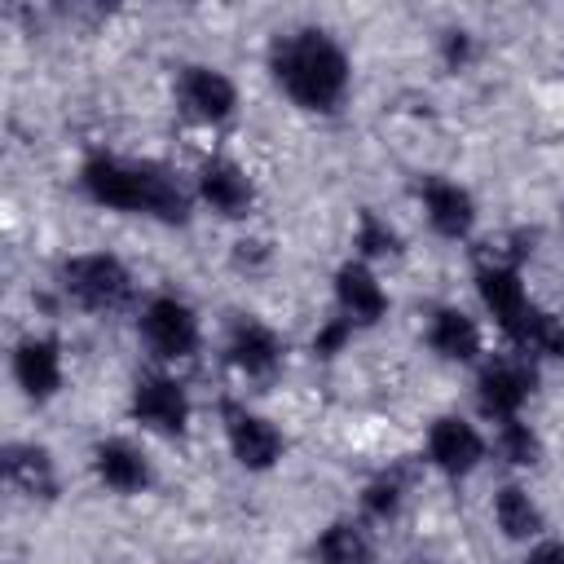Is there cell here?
<instances>
[{"label":"cell","instance_id":"cell-14","mask_svg":"<svg viewBox=\"0 0 564 564\" xmlns=\"http://www.w3.org/2000/svg\"><path fill=\"white\" fill-rule=\"evenodd\" d=\"M198 198L212 207V212H220V216H247L251 212V203H256V189H251V181H247V172L238 167V163H229V159H207L203 167H198Z\"/></svg>","mask_w":564,"mask_h":564},{"label":"cell","instance_id":"cell-7","mask_svg":"<svg viewBox=\"0 0 564 564\" xmlns=\"http://www.w3.org/2000/svg\"><path fill=\"white\" fill-rule=\"evenodd\" d=\"M220 414H225L229 449H234V458H238L247 471H264V467H273V463L282 458V432H278L269 419L242 410L238 401H225Z\"/></svg>","mask_w":564,"mask_h":564},{"label":"cell","instance_id":"cell-19","mask_svg":"<svg viewBox=\"0 0 564 564\" xmlns=\"http://www.w3.org/2000/svg\"><path fill=\"white\" fill-rule=\"evenodd\" d=\"M494 520H498V529H502L507 538H516V542H529V538L542 533V511H538V502H533L520 485H502V489H498V498H494Z\"/></svg>","mask_w":564,"mask_h":564},{"label":"cell","instance_id":"cell-16","mask_svg":"<svg viewBox=\"0 0 564 564\" xmlns=\"http://www.w3.org/2000/svg\"><path fill=\"white\" fill-rule=\"evenodd\" d=\"M93 467H97L101 485H110L115 494H141L150 485V463L128 441H101L93 449Z\"/></svg>","mask_w":564,"mask_h":564},{"label":"cell","instance_id":"cell-21","mask_svg":"<svg viewBox=\"0 0 564 564\" xmlns=\"http://www.w3.org/2000/svg\"><path fill=\"white\" fill-rule=\"evenodd\" d=\"M401 498H405V467H388L361 489V511L370 520H392L401 511Z\"/></svg>","mask_w":564,"mask_h":564},{"label":"cell","instance_id":"cell-20","mask_svg":"<svg viewBox=\"0 0 564 564\" xmlns=\"http://www.w3.org/2000/svg\"><path fill=\"white\" fill-rule=\"evenodd\" d=\"M317 560L322 564H375V546L352 520H335L317 538Z\"/></svg>","mask_w":564,"mask_h":564},{"label":"cell","instance_id":"cell-27","mask_svg":"<svg viewBox=\"0 0 564 564\" xmlns=\"http://www.w3.org/2000/svg\"><path fill=\"white\" fill-rule=\"evenodd\" d=\"M414 564H432V560H414Z\"/></svg>","mask_w":564,"mask_h":564},{"label":"cell","instance_id":"cell-3","mask_svg":"<svg viewBox=\"0 0 564 564\" xmlns=\"http://www.w3.org/2000/svg\"><path fill=\"white\" fill-rule=\"evenodd\" d=\"M476 291L485 300V308L494 313V322L502 326V335L529 357H564V322L546 308H538L529 295H524V282H520V269L516 264H502V260H485L476 269Z\"/></svg>","mask_w":564,"mask_h":564},{"label":"cell","instance_id":"cell-24","mask_svg":"<svg viewBox=\"0 0 564 564\" xmlns=\"http://www.w3.org/2000/svg\"><path fill=\"white\" fill-rule=\"evenodd\" d=\"M352 339V322L348 317H330L317 335H313V352H322V357H335L344 344Z\"/></svg>","mask_w":564,"mask_h":564},{"label":"cell","instance_id":"cell-5","mask_svg":"<svg viewBox=\"0 0 564 564\" xmlns=\"http://www.w3.org/2000/svg\"><path fill=\"white\" fill-rule=\"evenodd\" d=\"M141 339L154 357L163 361H185L198 352V317L185 300L176 295H154L145 308H141Z\"/></svg>","mask_w":564,"mask_h":564},{"label":"cell","instance_id":"cell-15","mask_svg":"<svg viewBox=\"0 0 564 564\" xmlns=\"http://www.w3.org/2000/svg\"><path fill=\"white\" fill-rule=\"evenodd\" d=\"M335 300H339V317H348L352 326H370V322H379L388 313V295H383L379 278L361 260L339 264V273H335Z\"/></svg>","mask_w":564,"mask_h":564},{"label":"cell","instance_id":"cell-25","mask_svg":"<svg viewBox=\"0 0 564 564\" xmlns=\"http://www.w3.org/2000/svg\"><path fill=\"white\" fill-rule=\"evenodd\" d=\"M524 564H564V542H560V538L538 542V546L529 551V560H524Z\"/></svg>","mask_w":564,"mask_h":564},{"label":"cell","instance_id":"cell-10","mask_svg":"<svg viewBox=\"0 0 564 564\" xmlns=\"http://www.w3.org/2000/svg\"><path fill=\"white\" fill-rule=\"evenodd\" d=\"M480 458H485V441L467 419L445 414L432 423V432H427V463L432 467H441L445 476H467Z\"/></svg>","mask_w":564,"mask_h":564},{"label":"cell","instance_id":"cell-18","mask_svg":"<svg viewBox=\"0 0 564 564\" xmlns=\"http://www.w3.org/2000/svg\"><path fill=\"white\" fill-rule=\"evenodd\" d=\"M427 344L445 361H471L480 352V326L463 308H436L427 322Z\"/></svg>","mask_w":564,"mask_h":564},{"label":"cell","instance_id":"cell-13","mask_svg":"<svg viewBox=\"0 0 564 564\" xmlns=\"http://www.w3.org/2000/svg\"><path fill=\"white\" fill-rule=\"evenodd\" d=\"M13 379L31 401H48L62 383V352L48 335H26L13 348Z\"/></svg>","mask_w":564,"mask_h":564},{"label":"cell","instance_id":"cell-2","mask_svg":"<svg viewBox=\"0 0 564 564\" xmlns=\"http://www.w3.org/2000/svg\"><path fill=\"white\" fill-rule=\"evenodd\" d=\"M79 185L93 203L115 207V212H145L167 225L189 220V194L185 185L163 167V163H128L115 154H88L79 167Z\"/></svg>","mask_w":564,"mask_h":564},{"label":"cell","instance_id":"cell-8","mask_svg":"<svg viewBox=\"0 0 564 564\" xmlns=\"http://www.w3.org/2000/svg\"><path fill=\"white\" fill-rule=\"evenodd\" d=\"M132 419L154 432L176 436L189 423V397L172 375H141L132 383Z\"/></svg>","mask_w":564,"mask_h":564},{"label":"cell","instance_id":"cell-22","mask_svg":"<svg viewBox=\"0 0 564 564\" xmlns=\"http://www.w3.org/2000/svg\"><path fill=\"white\" fill-rule=\"evenodd\" d=\"M498 454L507 463H516V467H533L542 458V441H538V432L529 423L507 419V423H498Z\"/></svg>","mask_w":564,"mask_h":564},{"label":"cell","instance_id":"cell-1","mask_svg":"<svg viewBox=\"0 0 564 564\" xmlns=\"http://www.w3.org/2000/svg\"><path fill=\"white\" fill-rule=\"evenodd\" d=\"M269 70L295 106L317 115H330L348 93V53L322 26H300L278 35L269 48Z\"/></svg>","mask_w":564,"mask_h":564},{"label":"cell","instance_id":"cell-4","mask_svg":"<svg viewBox=\"0 0 564 564\" xmlns=\"http://www.w3.org/2000/svg\"><path fill=\"white\" fill-rule=\"evenodd\" d=\"M62 291L88 313H119L132 304V273L110 251L70 256L62 264Z\"/></svg>","mask_w":564,"mask_h":564},{"label":"cell","instance_id":"cell-17","mask_svg":"<svg viewBox=\"0 0 564 564\" xmlns=\"http://www.w3.org/2000/svg\"><path fill=\"white\" fill-rule=\"evenodd\" d=\"M4 476H9L13 489H22V494H31V498H53V494H57L53 458H48V449H40V445H22V441L4 445Z\"/></svg>","mask_w":564,"mask_h":564},{"label":"cell","instance_id":"cell-9","mask_svg":"<svg viewBox=\"0 0 564 564\" xmlns=\"http://www.w3.org/2000/svg\"><path fill=\"white\" fill-rule=\"evenodd\" d=\"M176 97L185 106V115L203 119V123H225L238 106V88L225 70L216 66H185L176 75Z\"/></svg>","mask_w":564,"mask_h":564},{"label":"cell","instance_id":"cell-23","mask_svg":"<svg viewBox=\"0 0 564 564\" xmlns=\"http://www.w3.org/2000/svg\"><path fill=\"white\" fill-rule=\"evenodd\" d=\"M357 247H361V256H388V251L401 247V238L375 212H361V220H357Z\"/></svg>","mask_w":564,"mask_h":564},{"label":"cell","instance_id":"cell-26","mask_svg":"<svg viewBox=\"0 0 564 564\" xmlns=\"http://www.w3.org/2000/svg\"><path fill=\"white\" fill-rule=\"evenodd\" d=\"M467 53H471L467 31H449V35H445V62H449V66H458V62H467Z\"/></svg>","mask_w":564,"mask_h":564},{"label":"cell","instance_id":"cell-6","mask_svg":"<svg viewBox=\"0 0 564 564\" xmlns=\"http://www.w3.org/2000/svg\"><path fill=\"white\" fill-rule=\"evenodd\" d=\"M533 383H538V375H533L529 357H498V361H489V366L480 370V379H476V401H480V410H485L489 419L507 423V419L520 414V405L529 401Z\"/></svg>","mask_w":564,"mask_h":564},{"label":"cell","instance_id":"cell-12","mask_svg":"<svg viewBox=\"0 0 564 564\" xmlns=\"http://www.w3.org/2000/svg\"><path fill=\"white\" fill-rule=\"evenodd\" d=\"M419 198H423V212H427V220H432V229H436L441 238H467V234H471V225H476V203H471V194H467L458 181L423 176Z\"/></svg>","mask_w":564,"mask_h":564},{"label":"cell","instance_id":"cell-11","mask_svg":"<svg viewBox=\"0 0 564 564\" xmlns=\"http://www.w3.org/2000/svg\"><path fill=\"white\" fill-rule=\"evenodd\" d=\"M225 352L229 361L247 375V379H269L278 366H282V339L273 326L256 322V317H238L229 326V339H225Z\"/></svg>","mask_w":564,"mask_h":564}]
</instances>
